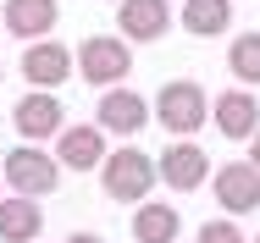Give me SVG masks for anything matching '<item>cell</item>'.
<instances>
[{
  "instance_id": "44dd1931",
  "label": "cell",
  "mask_w": 260,
  "mask_h": 243,
  "mask_svg": "<svg viewBox=\"0 0 260 243\" xmlns=\"http://www.w3.org/2000/svg\"><path fill=\"white\" fill-rule=\"evenodd\" d=\"M0 78H6V66H0Z\"/></svg>"
},
{
  "instance_id": "e0dca14e",
  "label": "cell",
  "mask_w": 260,
  "mask_h": 243,
  "mask_svg": "<svg viewBox=\"0 0 260 243\" xmlns=\"http://www.w3.org/2000/svg\"><path fill=\"white\" fill-rule=\"evenodd\" d=\"M227 72H233L238 89H260V28L238 33V39L227 45Z\"/></svg>"
},
{
  "instance_id": "8992f818",
  "label": "cell",
  "mask_w": 260,
  "mask_h": 243,
  "mask_svg": "<svg viewBox=\"0 0 260 243\" xmlns=\"http://www.w3.org/2000/svg\"><path fill=\"white\" fill-rule=\"evenodd\" d=\"M210 194L221 204V216H249V210H260V171L249 160L210 166Z\"/></svg>"
},
{
  "instance_id": "ba28073f",
  "label": "cell",
  "mask_w": 260,
  "mask_h": 243,
  "mask_svg": "<svg viewBox=\"0 0 260 243\" xmlns=\"http://www.w3.org/2000/svg\"><path fill=\"white\" fill-rule=\"evenodd\" d=\"M11 127L22 133V144H45V138H55V133L67 127V111H61V99H55V94L28 89V94L11 105Z\"/></svg>"
},
{
  "instance_id": "277c9868",
  "label": "cell",
  "mask_w": 260,
  "mask_h": 243,
  "mask_svg": "<svg viewBox=\"0 0 260 243\" xmlns=\"http://www.w3.org/2000/svg\"><path fill=\"white\" fill-rule=\"evenodd\" d=\"M0 183L22 199H45V194L61 188V166H55V155L45 144H17L0 160Z\"/></svg>"
},
{
  "instance_id": "7402d4cb",
  "label": "cell",
  "mask_w": 260,
  "mask_h": 243,
  "mask_svg": "<svg viewBox=\"0 0 260 243\" xmlns=\"http://www.w3.org/2000/svg\"><path fill=\"white\" fill-rule=\"evenodd\" d=\"M255 243H260V232H255Z\"/></svg>"
},
{
  "instance_id": "5bb4252c",
  "label": "cell",
  "mask_w": 260,
  "mask_h": 243,
  "mask_svg": "<svg viewBox=\"0 0 260 243\" xmlns=\"http://www.w3.org/2000/svg\"><path fill=\"white\" fill-rule=\"evenodd\" d=\"M39 232H45V210H39V199L0 194V243H39Z\"/></svg>"
},
{
  "instance_id": "52a82bcc",
  "label": "cell",
  "mask_w": 260,
  "mask_h": 243,
  "mask_svg": "<svg viewBox=\"0 0 260 243\" xmlns=\"http://www.w3.org/2000/svg\"><path fill=\"white\" fill-rule=\"evenodd\" d=\"M166 33H172V0H122L116 6V39L160 45Z\"/></svg>"
},
{
  "instance_id": "ffe728a7",
  "label": "cell",
  "mask_w": 260,
  "mask_h": 243,
  "mask_svg": "<svg viewBox=\"0 0 260 243\" xmlns=\"http://www.w3.org/2000/svg\"><path fill=\"white\" fill-rule=\"evenodd\" d=\"M249 166H255V171H260V133H255V138H249Z\"/></svg>"
},
{
  "instance_id": "7a4b0ae2",
  "label": "cell",
  "mask_w": 260,
  "mask_h": 243,
  "mask_svg": "<svg viewBox=\"0 0 260 243\" xmlns=\"http://www.w3.org/2000/svg\"><path fill=\"white\" fill-rule=\"evenodd\" d=\"M72 66H78V78L89 83V89H122L127 83V72H133V45L127 39H116V33H89L78 55H72Z\"/></svg>"
},
{
  "instance_id": "5b68a950",
  "label": "cell",
  "mask_w": 260,
  "mask_h": 243,
  "mask_svg": "<svg viewBox=\"0 0 260 243\" xmlns=\"http://www.w3.org/2000/svg\"><path fill=\"white\" fill-rule=\"evenodd\" d=\"M155 177L172 194H194V188H205V177H210V155L194 138H172L155 160Z\"/></svg>"
},
{
  "instance_id": "9c48e42d",
  "label": "cell",
  "mask_w": 260,
  "mask_h": 243,
  "mask_svg": "<svg viewBox=\"0 0 260 243\" xmlns=\"http://www.w3.org/2000/svg\"><path fill=\"white\" fill-rule=\"evenodd\" d=\"M210 122H216V133L233 138V144L255 138L260 133V99H255V89H221V94L210 99Z\"/></svg>"
},
{
  "instance_id": "4fadbf2b",
  "label": "cell",
  "mask_w": 260,
  "mask_h": 243,
  "mask_svg": "<svg viewBox=\"0 0 260 243\" xmlns=\"http://www.w3.org/2000/svg\"><path fill=\"white\" fill-rule=\"evenodd\" d=\"M22 78H28V89H61L67 78H72V50L61 45V39H39V45H22Z\"/></svg>"
},
{
  "instance_id": "30bf717a",
  "label": "cell",
  "mask_w": 260,
  "mask_h": 243,
  "mask_svg": "<svg viewBox=\"0 0 260 243\" xmlns=\"http://www.w3.org/2000/svg\"><path fill=\"white\" fill-rule=\"evenodd\" d=\"M144 122H150V99L133 94V89H105L100 105H94V127L105 138L111 133L116 138H133V133H144Z\"/></svg>"
},
{
  "instance_id": "2e32d148",
  "label": "cell",
  "mask_w": 260,
  "mask_h": 243,
  "mask_svg": "<svg viewBox=\"0 0 260 243\" xmlns=\"http://www.w3.org/2000/svg\"><path fill=\"white\" fill-rule=\"evenodd\" d=\"M177 232H183V216L172 204H160V199L133 204V238L139 243H177Z\"/></svg>"
},
{
  "instance_id": "d6986e66",
  "label": "cell",
  "mask_w": 260,
  "mask_h": 243,
  "mask_svg": "<svg viewBox=\"0 0 260 243\" xmlns=\"http://www.w3.org/2000/svg\"><path fill=\"white\" fill-rule=\"evenodd\" d=\"M61 243H105V238H100V232H67Z\"/></svg>"
},
{
  "instance_id": "6da1fadb",
  "label": "cell",
  "mask_w": 260,
  "mask_h": 243,
  "mask_svg": "<svg viewBox=\"0 0 260 243\" xmlns=\"http://www.w3.org/2000/svg\"><path fill=\"white\" fill-rule=\"evenodd\" d=\"M155 155H144L139 144H122V149H105L100 160V194L116 199V204H144L150 188H155Z\"/></svg>"
},
{
  "instance_id": "9a60e30c",
  "label": "cell",
  "mask_w": 260,
  "mask_h": 243,
  "mask_svg": "<svg viewBox=\"0 0 260 243\" xmlns=\"http://www.w3.org/2000/svg\"><path fill=\"white\" fill-rule=\"evenodd\" d=\"M177 22L194 39H221V33H233V0H183Z\"/></svg>"
},
{
  "instance_id": "603a6c76",
  "label": "cell",
  "mask_w": 260,
  "mask_h": 243,
  "mask_svg": "<svg viewBox=\"0 0 260 243\" xmlns=\"http://www.w3.org/2000/svg\"><path fill=\"white\" fill-rule=\"evenodd\" d=\"M0 188H6V183H0Z\"/></svg>"
},
{
  "instance_id": "ac0fdd59",
  "label": "cell",
  "mask_w": 260,
  "mask_h": 243,
  "mask_svg": "<svg viewBox=\"0 0 260 243\" xmlns=\"http://www.w3.org/2000/svg\"><path fill=\"white\" fill-rule=\"evenodd\" d=\"M194 243H244V232H238V221H233V216H221V221H205Z\"/></svg>"
},
{
  "instance_id": "7c38bea8",
  "label": "cell",
  "mask_w": 260,
  "mask_h": 243,
  "mask_svg": "<svg viewBox=\"0 0 260 243\" xmlns=\"http://www.w3.org/2000/svg\"><path fill=\"white\" fill-rule=\"evenodd\" d=\"M55 166L61 171H100L105 160V133L94 127V122H72V127H61L55 133Z\"/></svg>"
},
{
  "instance_id": "3957f363",
  "label": "cell",
  "mask_w": 260,
  "mask_h": 243,
  "mask_svg": "<svg viewBox=\"0 0 260 243\" xmlns=\"http://www.w3.org/2000/svg\"><path fill=\"white\" fill-rule=\"evenodd\" d=\"M150 116H160V127H166V133L194 138V133L205 127V116H210L205 83H194V78H172V83H160V94H155V105H150Z\"/></svg>"
},
{
  "instance_id": "8fae6325",
  "label": "cell",
  "mask_w": 260,
  "mask_h": 243,
  "mask_svg": "<svg viewBox=\"0 0 260 243\" xmlns=\"http://www.w3.org/2000/svg\"><path fill=\"white\" fill-rule=\"evenodd\" d=\"M55 22H61V0H6V11H0V28L22 45L55 39Z\"/></svg>"
}]
</instances>
